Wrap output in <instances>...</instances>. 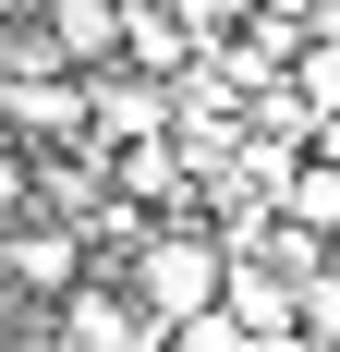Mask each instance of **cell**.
Listing matches in <instances>:
<instances>
[{
  "label": "cell",
  "mask_w": 340,
  "mask_h": 352,
  "mask_svg": "<svg viewBox=\"0 0 340 352\" xmlns=\"http://www.w3.org/2000/svg\"><path fill=\"white\" fill-rule=\"evenodd\" d=\"M36 49L49 73H122V0H36Z\"/></svg>",
  "instance_id": "obj_4"
},
{
  "label": "cell",
  "mask_w": 340,
  "mask_h": 352,
  "mask_svg": "<svg viewBox=\"0 0 340 352\" xmlns=\"http://www.w3.org/2000/svg\"><path fill=\"white\" fill-rule=\"evenodd\" d=\"M268 219L292 231V243H316V255H340V170L292 146V158H279V182H268Z\"/></svg>",
  "instance_id": "obj_5"
},
{
  "label": "cell",
  "mask_w": 340,
  "mask_h": 352,
  "mask_svg": "<svg viewBox=\"0 0 340 352\" xmlns=\"http://www.w3.org/2000/svg\"><path fill=\"white\" fill-rule=\"evenodd\" d=\"M109 280L134 292V316L158 328H195V316H219V280H231V243H219V219H146L134 231V255L109 267Z\"/></svg>",
  "instance_id": "obj_1"
},
{
  "label": "cell",
  "mask_w": 340,
  "mask_h": 352,
  "mask_svg": "<svg viewBox=\"0 0 340 352\" xmlns=\"http://www.w3.org/2000/svg\"><path fill=\"white\" fill-rule=\"evenodd\" d=\"M12 219H36V158L25 146H0V231H12Z\"/></svg>",
  "instance_id": "obj_6"
},
{
  "label": "cell",
  "mask_w": 340,
  "mask_h": 352,
  "mask_svg": "<svg viewBox=\"0 0 340 352\" xmlns=\"http://www.w3.org/2000/svg\"><path fill=\"white\" fill-rule=\"evenodd\" d=\"M49 352H158V328L134 316V292L122 280H85L49 304Z\"/></svg>",
  "instance_id": "obj_3"
},
{
  "label": "cell",
  "mask_w": 340,
  "mask_h": 352,
  "mask_svg": "<svg viewBox=\"0 0 340 352\" xmlns=\"http://www.w3.org/2000/svg\"><path fill=\"white\" fill-rule=\"evenodd\" d=\"M85 280H98V243H85L73 219H12V231H0V304H36V316H49V304L85 292Z\"/></svg>",
  "instance_id": "obj_2"
}]
</instances>
